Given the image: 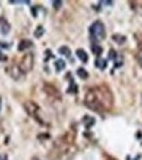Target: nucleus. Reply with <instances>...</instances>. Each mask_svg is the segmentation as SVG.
<instances>
[{
  "label": "nucleus",
  "instance_id": "1",
  "mask_svg": "<svg viewBox=\"0 0 142 160\" xmlns=\"http://www.w3.org/2000/svg\"><path fill=\"white\" fill-rule=\"evenodd\" d=\"M113 99L107 87H95V88L88 89L86 94L84 104L90 109H93L96 112H104L111 109Z\"/></svg>",
  "mask_w": 142,
  "mask_h": 160
},
{
  "label": "nucleus",
  "instance_id": "2",
  "mask_svg": "<svg viewBox=\"0 0 142 160\" xmlns=\"http://www.w3.org/2000/svg\"><path fill=\"white\" fill-rule=\"evenodd\" d=\"M90 34L95 41H101L105 38V29L101 21H95L90 28Z\"/></svg>",
  "mask_w": 142,
  "mask_h": 160
},
{
  "label": "nucleus",
  "instance_id": "3",
  "mask_svg": "<svg viewBox=\"0 0 142 160\" xmlns=\"http://www.w3.org/2000/svg\"><path fill=\"white\" fill-rule=\"evenodd\" d=\"M33 66H34V59H33V54L29 53V54H25L21 59L20 64H19V68L23 74H27L30 70H33Z\"/></svg>",
  "mask_w": 142,
  "mask_h": 160
},
{
  "label": "nucleus",
  "instance_id": "4",
  "mask_svg": "<svg viewBox=\"0 0 142 160\" xmlns=\"http://www.w3.org/2000/svg\"><path fill=\"white\" fill-rule=\"evenodd\" d=\"M24 108L30 117H33L38 123H42V119L39 117V112L41 110H39V106L37 104H34L33 101H27V103L24 104Z\"/></svg>",
  "mask_w": 142,
  "mask_h": 160
},
{
  "label": "nucleus",
  "instance_id": "5",
  "mask_svg": "<svg viewBox=\"0 0 142 160\" xmlns=\"http://www.w3.org/2000/svg\"><path fill=\"white\" fill-rule=\"evenodd\" d=\"M7 72H8V75L11 76V78H13L14 80H19L21 76H23V72L20 71V68L19 67H16V66H11L7 68Z\"/></svg>",
  "mask_w": 142,
  "mask_h": 160
},
{
  "label": "nucleus",
  "instance_id": "6",
  "mask_svg": "<svg viewBox=\"0 0 142 160\" xmlns=\"http://www.w3.org/2000/svg\"><path fill=\"white\" fill-rule=\"evenodd\" d=\"M11 30V25L9 23L5 20V17H0V32H2V34H8Z\"/></svg>",
  "mask_w": 142,
  "mask_h": 160
},
{
  "label": "nucleus",
  "instance_id": "7",
  "mask_svg": "<svg viewBox=\"0 0 142 160\" xmlns=\"http://www.w3.org/2000/svg\"><path fill=\"white\" fill-rule=\"evenodd\" d=\"M107 64H108V60L103 59V58H97V59L95 60V66L99 68V70H104V68H107Z\"/></svg>",
  "mask_w": 142,
  "mask_h": 160
},
{
  "label": "nucleus",
  "instance_id": "8",
  "mask_svg": "<svg viewBox=\"0 0 142 160\" xmlns=\"http://www.w3.org/2000/svg\"><path fill=\"white\" fill-rule=\"evenodd\" d=\"M76 55H78V58L83 62V63H87V62H88V55H87V53L84 51V50L78 49L76 50Z\"/></svg>",
  "mask_w": 142,
  "mask_h": 160
},
{
  "label": "nucleus",
  "instance_id": "9",
  "mask_svg": "<svg viewBox=\"0 0 142 160\" xmlns=\"http://www.w3.org/2000/svg\"><path fill=\"white\" fill-rule=\"evenodd\" d=\"M32 46V42L30 41H28V39H23V41H20V43H19V51H24L25 49H29V47Z\"/></svg>",
  "mask_w": 142,
  "mask_h": 160
},
{
  "label": "nucleus",
  "instance_id": "10",
  "mask_svg": "<svg viewBox=\"0 0 142 160\" xmlns=\"http://www.w3.org/2000/svg\"><path fill=\"white\" fill-rule=\"evenodd\" d=\"M58 53H59L61 55H65V57H67V58H71V51H70V49H68L67 46H61L59 49H58Z\"/></svg>",
  "mask_w": 142,
  "mask_h": 160
},
{
  "label": "nucleus",
  "instance_id": "11",
  "mask_svg": "<svg viewBox=\"0 0 142 160\" xmlns=\"http://www.w3.org/2000/svg\"><path fill=\"white\" fill-rule=\"evenodd\" d=\"M91 49H92V53H93L96 57H99L100 54L103 53V49H101V46L97 45V43H92V45H91Z\"/></svg>",
  "mask_w": 142,
  "mask_h": 160
},
{
  "label": "nucleus",
  "instance_id": "12",
  "mask_svg": "<svg viewBox=\"0 0 142 160\" xmlns=\"http://www.w3.org/2000/svg\"><path fill=\"white\" fill-rule=\"evenodd\" d=\"M83 122H84V126L87 127V129H88V127H91V126L95 125V118L90 117V115H86V117L83 118Z\"/></svg>",
  "mask_w": 142,
  "mask_h": 160
},
{
  "label": "nucleus",
  "instance_id": "13",
  "mask_svg": "<svg viewBox=\"0 0 142 160\" xmlns=\"http://www.w3.org/2000/svg\"><path fill=\"white\" fill-rule=\"evenodd\" d=\"M76 74H78V76H79V78H82L83 80H86L87 78H88V72H87L86 70H84V68H78V71H76Z\"/></svg>",
  "mask_w": 142,
  "mask_h": 160
},
{
  "label": "nucleus",
  "instance_id": "14",
  "mask_svg": "<svg viewBox=\"0 0 142 160\" xmlns=\"http://www.w3.org/2000/svg\"><path fill=\"white\" fill-rule=\"evenodd\" d=\"M65 67H66V63H65V60L58 59V60L55 62V68H57V71H62V70H65Z\"/></svg>",
  "mask_w": 142,
  "mask_h": 160
},
{
  "label": "nucleus",
  "instance_id": "15",
  "mask_svg": "<svg viewBox=\"0 0 142 160\" xmlns=\"http://www.w3.org/2000/svg\"><path fill=\"white\" fill-rule=\"evenodd\" d=\"M112 38H113V41H115V42L120 43V45H121V43H124V42L126 41V38L124 37V35H120V34H115Z\"/></svg>",
  "mask_w": 142,
  "mask_h": 160
},
{
  "label": "nucleus",
  "instance_id": "16",
  "mask_svg": "<svg viewBox=\"0 0 142 160\" xmlns=\"http://www.w3.org/2000/svg\"><path fill=\"white\" fill-rule=\"evenodd\" d=\"M67 92H68V93H76V92H78V85H76L75 83L72 82V79H71V85L68 87Z\"/></svg>",
  "mask_w": 142,
  "mask_h": 160
},
{
  "label": "nucleus",
  "instance_id": "17",
  "mask_svg": "<svg viewBox=\"0 0 142 160\" xmlns=\"http://www.w3.org/2000/svg\"><path fill=\"white\" fill-rule=\"evenodd\" d=\"M43 33H45V30H43V28H42V26H38V28H37V30L34 32V35L38 38V37H41V35H42Z\"/></svg>",
  "mask_w": 142,
  "mask_h": 160
},
{
  "label": "nucleus",
  "instance_id": "18",
  "mask_svg": "<svg viewBox=\"0 0 142 160\" xmlns=\"http://www.w3.org/2000/svg\"><path fill=\"white\" fill-rule=\"evenodd\" d=\"M108 59H111V60L117 59V54H116L115 50H111V51H109V58H108Z\"/></svg>",
  "mask_w": 142,
  "mask_h": 160
},
{
  "label": "nucleus",
  "instance_id": "19",
  "mask_svg": "<svg viewBox=\"0 0 142 160\" xmlns=\"http://www.w3.org/2000/svg\"><path fill=\"white\" fill-rule=\"evenodd\" d=\"M137 60H138V63H140L141 67H142V49L140 50V53H138V55H137Z\"/></svg>",
  "mask_w": 142,
  "mask_h": 160
},
{
  "label": "nucleus",
  "instance_id": "20",
  "mask_svg": "<svg viewBox=\"0 0 142 160\" xmlns=\"http://www.w3.org/2000/svg\"><path fill=\"white\" fill-rule=\"evenodd\" d=\"M8 47H9V43H3V42H0V50L8 49Z\"/></svg>",
  "mask_w": 142,
  "mask_h": 160
},
{
  "label": "nucleus",
  "instance_id": "21",
  "mask_svg": "<svg viewBox=\"0 0 142 160\" xmlns=\"http://www.w3.org/2000/svg\"><path fill=\"white\" fill-rule=\"evenodd\" d=\"M53 5H54V8H55V9H58L62 5V2H53Z\"/></svg>",
  "mask_w": 142,
  "mask_h": 160
},
{
  "label": "nucleus",
  "instance_id": "22",
  "mask_svg": "<svg viewBox=\"0 0 142 160\" xmlns=\"http://www.w3.org/2000/svg\"><path fill=\"white\" fill-rule=\"evenodd\" d=\"M0 160H8V156L5 154H0Z\"/></svg>",
  "mask_w": 142,
  "mask_h": 160
},
{
  "label": "nucleus",
  "instance_id": "23",
  "mask_svg": "<svg viewBox=\"0 0 142 160\" xmlns=\"http://www.w3.org/2000/svg\"><path fill=\"white\" fill-rule=\"evenodd\" d=\"M32 12H33V16L34 17L37 16V7H33V8H32Z\"/></svg>",
  "mask_w": 142,
  "mask_h": 160
},
{
  "label": "nucleus",
  "instance_id": "24",
  "mask_svg": "<svg viewBox=\"0 0 142 160\" xmlns=\"http://www.w3.org/2000/svg\"><path fill=\"white\" fill-rule=\"evenodd\" d=\"M0 60H2V62H4V60H7V57H5V55H3V54H2V53H0Z\"/></svg>",
  "mask_w": 142,
  "mask_h": 160
},
{
  "label": "nucleus",
  "instance_id": "25",
  "mask_svg": "<svg viewBox=\"0 0 142 160\" xmlns=\"http://www.w3.org/2000/svg\"><path fill=\"white\" fill-rule=\"evenodd\" d=\"M100 4H105V5H112V4H113V3H112V2H101Z\"/></svg>",
  "mask_w": 142,
  "mask_h": 160
},
{
  "label": "nucleus",
  "instance_id": "26",
  "mask_svg": "<svg viewBox=\"0 0 142 160\" xmlns=\"http://www.w3.org/2000/svg\"><path fill=\"white\" fill-rule=\"evenodd\" d=\"M141 159V155H138L137 158H134V159H129V158H126V160H140Z\"/></svg>",
  "mask_w": 142,
  "mask_h": 160
},
{
  "label": "nucleus",
  "instance_id": "27",
  "mask_svg": "<svg viewBox=\"0 0 142 160\" xmlns=\"http://www.w3.org/2000/svg\"><path fill=\"white\" fill-rule=\"evenodd\" d=\"M0 106H2V99H0Z\"/></svg>",
  "mask_w": 142,
  "mask_h": 160
}]
</instances>
